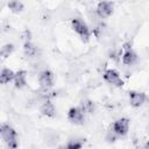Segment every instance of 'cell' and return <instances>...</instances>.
Segmentation results:
<instances>
[{
	"instance_id": "cell-13",
	"label": "cell",
	"mask_w": 149,
	"mask_h": 149,
	"mask_svg": "<svg viewBox=\"0 0 149 149\" xmlns=\"http://www.w3.org/2000/svg\"><path fill=\"white\" fill-rule=\"evenodd\" d=\"M23 52L27 57L31 58L37 55V47L31 41H26L23 44Z\"/></svg>"
},
{
	"instance_id": "cell-6",
	"label": "cell",
	"mask_w": 149,
	"mask_h": 149,
	"mask_svg": "<svg viewBox=\"0 0 149 149\" xmlns=\"http://www.w3.org/2000/svg\"><path fill=\"white\" fill-rule=\"evenodd\" d=\"M38 84L42 90H49L54 85V73L50 70H43L38 74Z\"/></svg>"
},
{
	"instance_id": "cell-7",
	"label": "cell",
	"mask_w": 149,
	"mask_h": 149,
	"mask_svg": "<svg viewBox=\"0 0 149 149\" xmlns=\"http://www.w3.org/2000/svg\"><path fill=\"white\" fill-rule=\"evenodd\" d=\"M112 130L118 135V136H125L128 130H129V120L127 118H121L118 119L114 123H113V128Z\"/></svg>"
},
{
	"instance_id": "cell-8",
	"label": "cell",
	"mask_w": 149,
	"mask_h": 149,
	"mask_svg": "<svg viewBox=\"0 0 149 149\" xmlns=\"http://www.w3.org/2000/svg\"><path fill=\"white\" fill-rule=\"evenodd\" d=\"M128 97H129V104L133 107H141L147 100L146 93L139 91H130Z\"/></svg>"
},
{
	"instance_id": "cell-5",
	"label": "cell",
	"mask_w": 149,
	"mask_h": 149,
	"mask_svg": "<svg viewBox=\"0 0 149 149\" xmlns=\"http://www.w3.org/2000/svg\"><path fill=\"white\" fill-rule=\"evenodd\" d=\"M68 120L74 125H83L85 120V113L79 107H71L68 112Z\"/></svg>"
},
{
	"instance_id": "cell-12",
	"label": "cell",
	"mask_w": 149,
	"mask_h": 149,
	"mask_svg": "<svg viewBox=\"0 0 149 149\" xmlns=\"http://www.w3.org/2000/svg\"><path fill=\"white\" fill-rule=\"evenodd\" d=\"M14 77H15V72L12 69L3 68L1 70V73H0V83L5 85V84L14 80Z\"/></svg>"
},
{
	"instance_id": "cell-4",
	"label": "cell",
	"mask_w": 149,
	"mask_h": 149,
	"mask_svg": "<svg viewBox=\"0 0 149 149\" xmlns=\"http://www.w3.org/2000/svg\"><path fill=\"white\" fill-rule=\"evenodd\" d=\"M104 79L108 83V84H111V85H113V86H116V87H122L123 86V80L121 79V77H120V74H119V72L116 71V70H114V69H107L105 72H104Z\"/></svg>"
},
{
	"instance_id": "cell-11",
	"label": "cell",
	"mask_w": 149,
	"mask_h": 149,
	"mask_svg": "<svg viewBox=\"0 0 149 149\" xmlns=\"http://www.w3.org/2000/svg\"><path fill=\"white\" fill-rule=\"evenodd\" d=\"M136 61H137L136 52L132 48L127 47L125 52H123V55H122V63L125 65H133L134 63H136Z\"/></svg>"
},
{
	"instance_id": "cell-10",
	"label": "cell",
	"mask_w": 149,
	"mask_h": 149,
	"mask_svg": "<svg viewBox=\"0 0 149 149\" xmlns=\"http://www.w3.org/2000/svg\"><path fill=\"white\" fill-rule=\"evenodd\" d=\"M40 112L42 115L44 116H48V118H54L56 115V108H55V105L50 101V100H47L44 101L41 107H40Z\"/></svg>"
},
{
	"instance_id": "cell-9",
	"label": "cell",
	"mask_w": 149,
	"mask_h": 149,
	"mask_svg": "<svg viewBox=\"0 0 149 149\" xmlns=\"http://www.w3.org/2000/svg\"><path fill=\"white\" fill-rule=\"evenodd\" d=\"M14 86L19 90L26 87L27 85V71L24 70H19L17 72H15V77H14Z\"/></svg>"
},
{
	"instance_id": "cell-17",
	"label": "cell",
	"mask_w": 149,
	"mask_h": 149,
	"mask_svg": "<svg viewBox=\"0 0 149 149\" xmlns=\"http://www.w3.org/2000/svg\"><path fill=\"white\" fill-rule=\"evenodd\" d=\"M83 147V143L81 142H79V141H70V142H68V144H66V148L68 149H80Z\"/></svg>"
},
{
	"instance_id": "cell-15",
	"label": "cell",
	"mask_w": 149,
	"mask_h": 149,
	"mask_svg": "<svg viewBox=\"0 0 149 149\" xmlns=\"http://www.w3.org/2000/svg\"><path fill=\"white\" fill-rule=\"evenodd\" d=\"M7 7H8V9H9L10 12H13V13H20V12H22L23 8H24L23 3H22L20 0H9L8 3H7Z\"/></svg>"
},
{
	"instance_id": "cell-2",
	"label": "cell",
	"mask_w": 149,
	"mask_h": 149,
	"mask_svg": "<svg viewBox=\"0 0 149 149\" xmlns=\"http://www.w3.org/2000/svg\"><path fill=\"white\" fill-rule=\"evenodd\" d=\"M71 27H72L73 31L81 38V41L87 42L90 40V36H91L90 28L87 27V24L83 20H80V19H72L71 20Z\"/></svg>"
},
{
	"instance_id": "cell-3",
	"label": "cell",
	"mask_w": 149,
	"mask_h": 149,
	"mask_svg": "<svg viewBox=\"0 0 149 149\" xmlns=\"http://www.w3.org/2000/svg\"><path fill=\"white\" fill-rule=\"evenodd\" d=\"M113 10H114V5H113V2L107 1V0L100 1V2L97 5V8H95L97 15H98L99 17H101V19H107V17H109V16L113 14Z\"/></svg>"
},
{
	"instance_id": "cell-1",
	"label": "cell",
	"mask_w": 149,
	"mask_h": 149,
	"mask_svg": "<svg viewBox=\"0 0 149 149\" xmlns=\"http://www.w3.org/2000/svg\"><path fill=\"white\" fill-rule=\"evenodd\" d=\"M0 134H1V139L3 140V142L12 149L17 148V133L16 130L8 123H2L1 128H0Z\"/></svg>"
},
{
	"instance_id": "cell-16",
	"label": "cell",
	"mask_w": 149,
	"mask_h": 149,
	"mask_svg": "<svg viewBox=\"0 0 149 149\" xmlns=\"http://www.w3.org/2000/svg\"><path fill=\"white\" fill-rule=\"evenodd\" d=\"M13 51H14V44H12V43L3 44L2 48H1V51H0L1 58H2V59H6L9 55H12Z\"/></svg>"
},
{
	"instance_id": "cell-14",
	"label": "cell",
	"mask_w": 149,
	"mask_h": 149,
	"mask_svg": "<svg viewBox=\"0 0 149 149\" xmlns=\"http://www.w3.org/2000/svg\"><path fill=\"white\" fill-rule=\"evenodd\" d=\"M80 108L83 109L84 113H87V114H92L95 109V106H94V102L90 99H83L80 101Z\"/></svg>"
}]
</instances>
